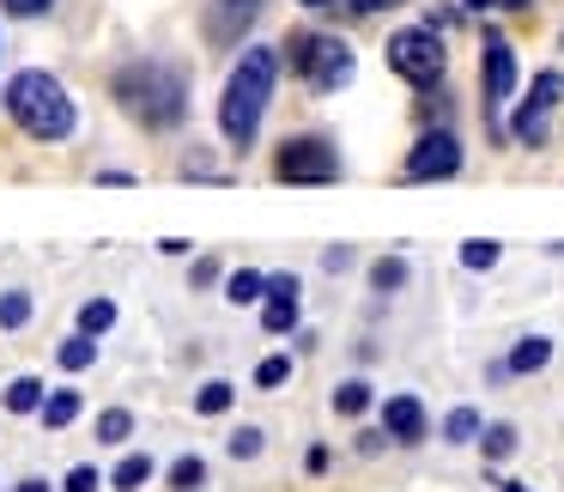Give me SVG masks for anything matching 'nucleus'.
<instances>
[{
	"mask_svg": "<svg viewBox=\"0 0 564 492\" xmlns=\"http://www.w3.org/2000/svg\"><path fill=\"white\" fill-rule=\"evenodd\" d=\"M491 486H498V492H528V486H522V480H503V474H498V480H491Z\"/></svg>",
	"mask_w": 564,
	"mask_h": 492,
	"instance_id": "ea45409f",
	"label": "nucleus"
},
{
	"mask_svg": "<svg viewBox=\"0 0 564 492\" xmlns=\"http://www.w3.org/2000/svg\"><path fill=\"white\" fill-rule=\"evenodd\" d=\"M261 329H268V334H292V329H297V298H292V304H280V298H261Z\"/></svg>",
	"mask_w": 564,
	"mask_h": 492,
	"instance_id": "cd10ccee",
	"label": "nucleus"
},
{
	"mask_svg": "<svg viewBox=\"0 0 564 492\" xmlns=\"http://www.w3.org/2000/svg\"><path fill=\"white\" fill-rule=\"evenodd\" d=\"M219 280H225L219 256H200V261H195V274H188V286H195V292H200V286H219Z\"/></svg>",
	"mask_w": 564,
	"mask_h": 492,
	"instance_id": "72a5a7b5",
	"label": "nucleus"
},
{
	"mask_svg": "<svg viewBox=\"0 0 564 492\" xmlns=\"http://www.w3.org/2000/svg\"><path fill=\"white\" fill-rule=\"evenodd\" d=\"M268 298H280V304H292V298H304V286H297V274H268Z\"/></svg>",
	"mask_w": 564,
	"mask_h": 492,
	"instance_id": "473e14b6",
	"label": "nucleus"
},
{
	"mask_svg": "<svg viewBox=\"0 0 564 492\" xmlns=\"http://www.w3.org/2000/svg\"><path fill=\"white\" fill-rule=\"evenodd\" d=\"M280 383H292V353H268L256 365V389H280Z\"/></svg>",
	"mask_w": 564,
	"mask_h": 492,
	"instance_id": "c85d7f7f",
	"label": "nucleus"
},
{
	"mask_svg": "<svg viewBox=\"0 0 564 492\" xmlns=\"http://www.w3.org/2000/svg\"><path fill=\"white\" fill-rule=\"evenodd\" d=\"M370 402H377V395H370V383H365V377H346L340 389H334V414H340V419L370 414Z\"/></svg>",
	"mask_w": 564,
	"mask_h": 492,
	"instance_id": "4be33fe9",
	"label": "nucleus"
},
{
	"mask_svg": "<svg viewBox=\"0 0 564 492\" xmlns=\"http://www.w3.org/2000/svg\"><path fill=\"white\" fill-rule=\"evenodd\" d=\"M261 7H268V0H213L207 7V38L219 43V50H237L243 31L261 19Z\"/></svg>",
	"mask_w": 564,
	"mask_h": 492,
	"instance_id": "9b49d317",
	"label": "nucleus"
},
{
	"mask_svg": "<svg viewBox=\"0 0 564 492\" xmlns=\"http://www.w3.org/2000/svg\"><path fill=\"white\" fill-rule=\"evenodd\" d=\"M503 7H510V13H522V7H534V0H503Z\"/></svg>",
	"mask_w": 564,
	"mask_h": 492,
	"instance_id": "79ce46f5",
	"label": "nucleus"
},
{
	"mask_svg": "<svg viewBox=\"0 0 564 492\" xmlns=\"http://www.w3.org/2000/svg\"><path fill=\"white\" fill-rule=\"evenodd\" d=\"M116 329V304L110 298H86L79 304V334H110Z\"/></svg>",
	"mask_w": 564,
	"mask_h": 492,
	"instance_id": "a878e982",
	"label": "nucleus"
},
{
	"mask_svg": "<svg viewBox=\"0 0 564 492\" xmlns=\"http://www.w3.org/2000/svg\"><path fill=\"white\" fill-rule=\"evenodd\" d=\"M406 280H413L406 256H377V261H370V292H377V298H394Z\"/></svg>",
	"mask_w": 564,
	"mask_h": 492,
	"instance_id": "4468645a",
	"label": "nucleus"
},
{
	"mask_svg": "<svg viewBox=\"0 0 564 492\" xmlns=\"http://www.w3.org/2000/svg\"><path fill=\"white\" fill-rule=\"evenodd\" d=\"M273 177L292 189H328L340 183V152H334L328 135H292L273 152Z\"/></svg>",
	"mask_w": 564,
	"mask_h": 492,
	"instance_id": "423d86ee",
	"label": "nucleus"
},
{
	"mask_svg": "<svg viewBox=\"0 0 564 492\" xmlns=\"http://www.w3.org/2000/svg\"><path fill=\"white\" fill-rule=\"evenodd\" d=\"M13 492H50V480H37V474H31V480H19Z\"/></svg>",
	"mask_w": 564,
	"mask_h": 492,
	"instance_id": "58836bf2",
	"label": "nucleus"
},
{
	"mask_svg": "<svg viewBox=\"0 0 564 492\" xmlns=\"http://www.w3.org/2000/svg\"><path fill=\"white\" fill-rule=\"evenodd\" d=\"M389 67L406 79L413 92H437L449 74V50H443V31L431 25H406L389 38Z\"/></svg>",
	"mask_w": 564,
	"mask_h": 492,
	"instance_id": "39448f33",
	"label": "nucleus"
},
{
	"mask_svg": "<svg viewBox=\"0 0 564 492\" xmlns=\"http://www.w3.org/2000/svg\"><path fill=\"white\" fill-rule=\"evenodd\" d=\"M152 474H159V462H152L147 450H128L122 462L110 468V486H116V492H140V486H147Z\"/></svg>",
	"mask_w": 564,
	"mask_h": 492,
	"instance_id": "ddd939ff",
	"label": "nucleus"
},
{
	"mask_svg": "<svg viewBox=\"0 0 564 492\" xmlns=\"http://www.w3.org/2000/svg\"><path fill=\"white\" fill-rule=\"evenodd\" d=\"M110 98L122 104V116H134L140 128L164 135V128H176L188 116V74L171 62H159V55H140V62L116 67Z\"/></svg>",
	"mask_w": 564,
	"mask_h": 492,
	"instance_id": "f257e3e1",
	"label": "nucleus"
},
{
	"mask_svg": "<svg viewBox=\"0 0 564 492\" xmlns=\"http://www.w3.org/2000/svg\"><path fill=\"white\" fill-rule=\"evenodd\" d=\"M134 438V414L128 407H104L98 414V443H128Z\"/></svg>",
	"mask_w": 564,
	"mask_h": 492,
	"instance_id": "bb28decb",
	"label": "nucleus"
},
{
	"mask_svg": "<svg viewBox=\"0 0 564 492\" xmlns=\"http://www.w3.org/2000/svg\"><path fill=\"white\" fill-rule=\"evenodd\" d=\"M43 402H50L43 377H13L7 383V414H43Z\"/></svg>",
	"mask_w": 564,
	"mask_h": 492,
	"instance_id": "6ab92c4d",
	"label": "nucleus"
},
{
	"mask_svg": "<svg viewBox=\"0 0 564 492\" xmlns=\"http://www.w3.org/2000/svg\"><path fill=\"white\" fill-rule=\"evenodd\" d=\"M503 365H510V377H534V371L552 365V334H522V341L503 353Z\"/></svg>",
	"mask_w": 564,
	"mask_h": 492,
	"instance_id": "f8f14e48",
	"label": "nucleus"
},
{
	"mask_svg": "<svg viewBox=\"0 0 564 492\" xmlns=\"http://www.w3.org/2000/svg\"><path fill=\"white\" fill-rule=\"evenodd\" d=\"M98 183L104 189H134V177H128V171H98Z\"/></svg>",
	"mask_w": 564,
	"mask_h": 492,
	"instance_id": "4c0bfd02",
	"label": "nucleus"
},
{
	"mask_svg": "<svg viewBox=\"0 0 564 492\" xmlns=\"http://www.w3.org/2000/svg\"><path fill=\"white\" fill-rule=\"evenodd\" d=\"M479 86H486V128H491V140H503V135H510V122H503V104L516 98V50H510V38H498V31H486Z\"/></svg>",
	"mask_w": 564,
	"mask_h": 492,
	"instance_id": "6e6552de",
	"label": "nucleus"
},
{
	"mask_svg": "<svg viewBox=\"0 0 564 492\" xmlns=\"http://www.w3.org/2000/svg\"><path fill=\"white\" fill-rule=\"evenodd\" d=\"M231 402H237V383H225V377H213V383L195 389V414H207V419L231 414Z\"/></svg>",
	"mask_w": 564,
	"mask_h": 492,
	"instance_id": "412c9836",
	"label": "nucleus"
},
{
	"mask_svg": "<svg viewBox=\"0 0 564 492\" xmlns=\"http://www.w3.org/2000/svg\"><path fill=\"white\" fill-rule=\"evenodd\" d=\"M304 7H316V13H322V7H334V0H304Z\"/></svg>",
	"mask_w": 564,
	"mask_h": 492,
	"instance_id": "37998d69",
	"label": "nucleus"
},
{
	"mask_svg": "<svg viewBox=\"0 0 564 492\" xmlns=\"http://www.w3.org/2000/svg\"><path fill=\"white\" fill-rule=\"evenodd\" d=\"M564 98V74H534V86H528V98L516 104L510 116V140L516 147H546V122H552V104Z\"/></svg>",
	"mask_w": 564,
	"mask_h": 492,
	"instance_id": "1a4fd4ad",
	"label": "nucleus"
},
{
	"mask_svg": "<svg viewBox=\"0 0 564 492\" xmlns=\"http://www.w3.org/2000/svg\"><path fill=\"white\" fill-rule=\"evenodd\" d=\"M55 365L62 371H91L98 365V334H67V341L55 346Z\"/></svg>",
	"mask_w": 564,
	"mask_h": 492,
	"instance_id": "f3484780",
	"label": "nucleus"
},
{
	"mask_svg": "<svg viewBox=\"0 0 564 492\" xmlns=\"http://www.w3.org/2000/svg\"><path fill=\"white\" fill-rule=\"evenodd\" d=\"M516 443H522V438H516V426H503V419H498V426H486L479 450H486V462H491V468H498V462H510V456H516Z\"/></svg>",
	"mask_w": 564,
	"mask_h": 492,
	"instance_id": "393cba45",
	"label": "nucleus"
},
{
	"mask_svg": "<svg viewBox=\"0 0 564 492\" xmlns=\"http://www.w3.org/2000/svg\"><path fill=\"white\" fill-rule=\"evenodd\" d=\"M498 256H503V244H498V237H467V244H462V268H467V274L498 268Z\"/></svg>",
	"mask_w": 564,
	"mask_h": 492,
	"instance_id": "5701e85b",
	"label": "nucleus"
},
{
	"mask_svg": "<svg viewBox=\"0 0 564 492\" xmlns=\"http://www.w3.org/2000/svg\"><path fill=\"white\" fill-rule=\"evenodd\" d=\"M225 298H231V304H261V298H268V274H256V268L225 274Z\"/></svg>",
	"mask_w": 564,
	"mask_h": 492,
	"instance_id": "aec40b11",
	"label": "nucleus"
},
{
	"mask_svg": "<svg viewBox=\"0 0 564 492\" xmlns=\"http://www.w3.org/2000/svg\"><path fill=\"white\" fill-rule=\"evenodd\" d=\"M79 407H86V402H79V389H50V402H43V426H50V431H67V426H74V419H79Z\"/></svg>",
	"mask_w": 564,
	"mask_h": 492,
	"instance_id": "a211bd4d",
	"label": "nucleus"
},
{
	"mask_svg": "<svg viewBox=\"0 0 564 492\" xmlns=\"http://www.w3.org/2000/svg\"><path fill=\"white\" fill-rule=\"evenodd\" d=\"M467 7H474V13H486V7H503V0H467Z\"/></svg>",
	"mask_w": 564,
	"mask_h": 492,
	"instance_id": "a19ab883",
	"label": "nucleus"
},
{
	"mask_svg": "<svg viewBox=\"0 0 564 492\" xmlns=\"http://www.w3.org/2000/svg\"><path fill=\"white\" fill-rule=\"evenodd\" d=\"M280 50H268V43H243V55H237L231 79H225V98H219V135L231 140L237 152L256 147L261 135V116H268L273 104V79H280Z\"/></svg>",
	"mask_w": 564,
	"mask_h": 492,
	"instance_id": "f03ea898",
	"label": "nucleus"
},
{
	"mask_svg": "<svg viewBox=\"0 0 564 492\" xmlns=\"http://www.w3.org/2000/svg\"><path fill=\"white\" fill-rule=\"evenodd\" d=\"M98 486H110V480L98 474L91 462H79V468H67V480H62V492H98Z\"/></svg>",
	"mask_w": 564,
	"mask_h": 492,
	"instance_id": "7c9ffc66",
	"label": "nucleus"
},
{
	"mask_svg": "<svg viewBox=\"0 0 564 492\" xmlns=\"http://www.w3.org/2000/svg\"><path fill=\"white\" fill-rule=\"evenodd\" d=\"M261 450H268V431L261 426H237L231 438H225V456H231V462H256Z\"/></svg>",
	"mask_w": 564,
	"mask_h": 492,
	"instance_id": "b1692460",
	"label": "nucleus"
},
{
	"mask_svg": "<svg viewBox=\"0 0 564 492\" xmlns=\"http://www.w3.org/2000/svg\"><path fill=\"white\" fill-rule=\"evenodd\" d=\"M352 244H334V249H322V268H328V274H346V268H352Z\"/></svg>",
	"mask_w": 564,
	"mask_h": 492,
	"instance_id": "f704fd0d",
	"label": "nucleus"
},
{
	"mask_svg": "<svg viewBox=\"0 0 564 492\" xmlns=\"http://www.w3.org/2000/svg\"><path fill=\"white\" fill-rule=\"evenodd\" d=\"M389 7H401V0H346V13L370 19V13H389Z\"/></svg>",
	"mask_w": 564,
	"mask_h": 492,
	"instance_id": "c9c22d12",
	"label": "nucleus"
},
{
	"mask_svg": "<svg viewBox=\"0 0 564 492\" xmlns=\"http://www.w3.org/2000/svg\"><path fill=\"white\" fill-rule=\"evenodd\" d=\"M164 486H171V492H200V486H207V456H195V450L176 456V462L164 468Z\"/></svg>",
	"mask_w": 564,
	"mask_h": 492,
	"instance_id": "2eb2a0df",
	"label": "nucleus"
},
{
	"mask_svg": "<svg viewBox=\"0 0 564 492\" xmlns=\"http://www.w3.org/2000/svg\"><path fill=\"white\" fill-rule=\"evenodd\" d=\"M382 431H389V443H401V450H413V443L431 438V414L419 395H389L382 402Z\"/></svg>",
	"mask_w": 564,
	"mask_h": 492,
	"instance_id": "9d476101",
	"label": "nucleus"
},
{
	"mask_svg": "<svg viewBox=\"0 0 564 492\" xmlns=\"http://www.w3.org/2000/svg\"><path fill=\"white\" fill-rule=\"evenodd\" d=\"M0 104H7V116H13L19 128H25L31 140H67L74 135V98H67V86L55 74H43V67H19L13 79H7V92H0Z\"/></svg>",
	"mask_w": 564,
	"mask_h": 492,
	"instance_id": "7ed1b4c3",
	"label": "nucleus"
},
{
	"mask_svg": "<svg viewBox=\"0 0 564 492\" xmlns=\"http://www.w3.org/2000/svg\"><path fill=\"white\" fill-rule=\"evenodd\" d=\"M479 438H486L479 407H449V414H443V443H479Z\"/></svg>",
	"mask_w": 564,
	"mask_h": 492,
	"instance_id": "dca6fc26",
	"label": "nucleus"
},
{
	"mask_svg": "<svg viewBox=\"0 0 564 492\" xmlns=\"http://www.w3.org/2000/svg\"><path fill=\"white\" fill-rule=\"evenodd\" d=\"M382 443H389V431L382 426H370V431H358V456H377Z\"/></svg>",
	"mask_w": 564,
	"mask_h": 492,
	"instance_id": "e433bc0d",
	"label": "nucleus"
},
{
	"mask_svg": "<svg viewBox=\"0 0 564 492\" xmlns=\"http://www.w3.org/2000/svg\"><path fill=\"white\" fill-rule=\"evenodd\" d=\"M31 322V292H0V329H25Z\"/></svg>",
	"mask_w": 564,
	"mask_h": 492,
	"instance_id": "c756f323",
	"label": "nucleus"
},
{
	"mask_svg": "<svg viewBox=\"0 0 564 492\" xmlns=\"http://www.w3.org/2000/svg\"><path fill=\"white\" fill-rule=\"evenodd\" d=\"M50 7H55V0H0V13H7V19H43Z\"/></svg>",
	"mask_w": 564,
	"mask_h": 492,
	"instance_id": "2f4dec72",
	"label": "nucleus"
},
{
	"mask_svg": "<svg viewBox=\"0 0 564 492\" xmlns=\"http://www.w3.org/2000/svg\"><path fill=\"white\" fill-rule=\"evenodd\" d=\"M280 62L292 67L310 92H322V98H328V92H340L346 79H352V67H358L352 50H346L334 31H292V38L280 43Z\"/></svg>",
	"mask_w": 564,
	"mask_h": 492,
	"instance_id": "20e7f679",
	"label": "nucleus"
},
{
	"mask_svg": "<svg viewBox=\"0 0 564 492\" xmlns=\"http://www.w3.org/2000/svg\"><path fill=\"white\" fill-rule=\"evenodd\" d=\"M462 159L467 152L455 128H425L401 159V183H449V177H462Z\"/></svg>",
	"mask_w": 564,
	"mask_h": 492,
	"instance_id": "0eeeda50",
	"label": "nucleus"
}]
</instances>
